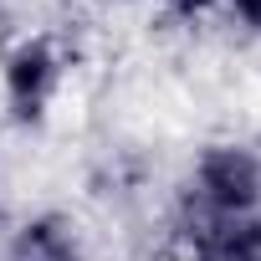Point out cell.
Segmentation results:
<instances>
[{
	"label": "cell",
	"mask_w": 261,
	"mask_h": 261,
	"mask_svg": "<svg viewBox=\"0 0 261 261\" xmlns=\"http://www.w3.org/2000/svg\"><path fill=\"white\" fill-rule=\"evenodd\" d=\"M174 210L195 215H256L261 210V149L246 139H210L195 149Z\"/></svg>",
	"instance_id": "1"
},
{
	"label": "cell",
	"mask_w": 261,
	"mask_h": 261,
	"mask_svg": "<svg viewBox=\"0 0 261 261\" xmlns=\"http://www.w3.org/2000/svg\"><path fill=\"white\" fill-rule=\"evenodd\" d=\"M67 87V51L57 36L31 31L0 51V108L16 128H41Z\"/></svg>",
	"instance_id": "2"
},
{
	"label": "cell",
	"mask_w": 261,
	"mask_h": 261,
	"mask_svg": "<svg viewBox=\"0 0 261 261\" xmlns=\"http://www.w3.org/2000/svg\"><path fill=\"white\" fill-rule=\"evenodd\" d=\"M174 241L185 261H261V210L256 215L174 210Z\"/></svg>",
	"instance_id": "3"
},
{
	"label": "cell",
	"mask_w": 261,
	"mask_h": 261,
	"mask_svg": "<svg viewBox=\"0 0 261 261\" xmlns=\"http://www.w3.org/2000/svg\"><path fill=\"white\" fill-rule=\"evenodd\" d=\"M0 261H92L87 251V230L72 210H31L11 225L6 246H0Z\"/></svg>",
	"instance_id": "4"
},
{
	"label": "cell",
	"mask_w": 261,
	"mask_h": 261,
	"mask_svg": "<svg viewBox=\"0 0 261 261\" xmlns=\"http://www.w3.org/2000/svg\"><path fill=\"white\" fill-rule=\"evenodd\" d=\"M159 6L174 16V21H205L220 11V0H159Z\"/></svg>",
	"instance_id": "6"
},
{
	"label": "cell",
	"mask_w": 261,
	"mask_h": 261,
	"mask_svg": "<svg viewBox=\"0 0 261 261\" xmlns=\"http://www.w3.org/2000/svg\"><path fill=\"white\" fill-rule=\"evenodd\" d=\"M220 11L241 26V31H251V36H261V0H220Z\"/></svg>",
	"instance_id": "5"
}]
</instances>
